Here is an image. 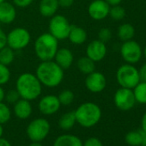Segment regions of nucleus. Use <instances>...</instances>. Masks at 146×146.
I'll use <instances>...</instances> for the list:
<instances>
[{"label": "nucleus", "instance_id": "cd10ccee", "mask_svg": "<svg viewBox=\"0 0 146 146\" xmlns=\"http://www.w3.org/2000/svg\"><path fill=\"white\" fill-rule=\"evenodd\" d=\"M108 16H110V17L115 21H120L124 19V17H125V11L119 5H114V6L110 7Z\"/></svg>", "mask_w": 146, "mask_h": 146}, {"label": "nucleus", "instance_id": "7c9ffc66", "mask_svg": "<svg viewBox=\"0 0 146 146\" xmlns=\"http://www.w3.org/2000/svg\"><path fill=\"white\" fill-rule=\"evenodd\" d=\"M20 98V95L17 90H11L7 93H5V100L11 104H15Z\"/></svg>", "mask_w": 146, "mask_h": 146}, {"label": "nucleus", "instance_id": "a18cd8bd", "mask_svg": "<svg viewBox=\"0 0 146 146\" xmlns=\"http://www.w3.org/2000/svg\"><path fill=\"white\" fill-rule=\"evenodd\" d=\"M143 54L144 58H146V45L144 46V48H143Z\"/></svg>", "mask_w": 146, "mask_h": 146}, {"label": "nucleus", "instance_id": "dca6fc26", "mask_svg": "<svg viewBox=\"0 0 146 146\" xmlns=\"http://www.w3.org/2000/svg\"><path fill=\"white\" fill-rule=\"evenodd\" d=\"M13 4L3 2L0 5V23L3 24L12 23L17 17V10Z\"/></svg>", "mask_w": 146, "mask_h": 146}, {"label": "nucleus", "instance_id": "58836bf2", "mask_svg": "<svg viewBox=\"0 0 146 146\" xmlns=\"http://www.w3.org/2000/svg\"><path fill=\"white\" fill-rule=\"evenodd\" d=\"M104 1L107 2L110 6H114L119 5L122 2V0H104Z\"/></svg>", "mask_w": 146, "mask_h": 146}, {"label": "nucleus", "instance_id": "473e14b6", "mask_svg": "<svg viewBox=\"0 0 146 146\" xmlns=\"http://www.w3.org/2000/svg\"><path fill=\"white\" fill-rule=\"evenodd\" d=\"M13 5L18 8H26L31 5L34 2V0H12Z\"/></svg>", "mask_w": 146, "mask_h": 146}, {"label": "nucleus", "instance_id": "72a5a7b5", "mask_svg": "<svg viewBox=\"0 0 146 146\" xmlns=\"http://www.w3.org/2000/svg\"><path fill=\"white\" fill-rule=\"evenodd\" d=\"M84 146H103V145L100 139L96 137H90L84 142Z\"/></svg>", "mask_w": 146, "mask_h": 146}, {"label": "nucleus", "instance_id": "423d86ee", "mask_svg": "<svg viewBox=\"0 0 146 146\" xmlns=\"http://www.w3.org/2000/svg\"><path fill=\"white\" fill-rule=\"evenodd\" d=\"M71 26L68 19L62 15H54L51 17L48 29L49 32L58 40H65L68 38Z\"/></svg>", "mask_w": 146, "mask_h": 146}, {"label": "nucleus", "instance_id": "aec40b11", "mask_svg": "<svg viewBox=\"0 0 146 146\" xmlns=\"http://www.w3.org/2000/svg\"><path fill=\"white\" fill-rule=\"evenodd\" d=\"M53 146H84L82 140L74 135H61L56 138Z\"/></svg>", "mask_w": 146, "mask_h": 146}, {"label": "nucleus", "instance_id": "f03ea898", "mask_svg": "<svg viewBox=\"0 0 146 146\" xmlns=\"http://www.w3.org/2000/svg\"><path fill=\"white\" fill-rule=\"evenodd\" d=\"M16 90L20 97L28 101L37 99L42 91V84L33 73L25 72L21 74L16 83Z\"/></svg>", "mask_w": 146, "mask_h": 146}, {"label": "nucleus", "instance_id": "2eb2a0df", "mask_svg": "<svg viewBox=\"0 0 146 146\" xmlns=\"http://www.w3.org/2000/svg\"><path fill=\"white\" fill-rule=\"evenodd\" d=\"M53 59L63 70H66L72 65L74 61V55L70 49L62 47L58 49Z\"/></svg>", "mask_w": 146, "mask_h": 146}, {"label": "nucleus", "instance_id": "7ed1b4c3", "mask_svg": "<svg viewBox=\"0 0 146 146\" xmlns=\"http://www.w3.org/2000/svg\"><path fill=\"white\" fill-rule=\"evenodd\" d=\"M35 52L40 61L52 60L58 49V40L50 33L41 34L35 42Z\"/></svg>", "mask_w": 146, "mask_h": 146}, {"label": "nucleus", "instance_id": "4c0bfd02", "mask_svg": "<svg viewBox=\"0 0 146 146\" xmlns=\"http://www.w3.org/2000/svg\"><path fill=\"white\" fill-rule=\"evenodd\" d=\"M141 125H142V131L146 134V113H144V114L142 117Z\"/></svg>", "mask_w": 146, "mask_h": 146}, {"label": "nucleus", "instance_id": "2f4dec72", "mask_svg": "<svg viewBox=\"0 0 146 146\" xmlns=\"http://www.w3.org/2000/svg\"><path fill=\"white\" fill-rule=\"evenodd\" d=\"M112 38V31L108 28H102L98 32V40L107 43Z\"/></svg>", "mask_w": 146, "mask_h": 146}, {"label": "nucleus", "instance_id": "79ce46f5", "mask_svg": "<svg viewBox=\"0 0 146 146\" xmlns=\"http://www.w3.org/2000/svg\"><path fill=\"white\" fill-rule=\"evenodd\" d=\"M29 146H43L40 142H33Z\"/></svg>", "mask_w": 146, "mask_h": 146}, {"label": "nucleus", "instance_id": "4468645a", "mask_svg": "<svg viewBox=\"0 0 146 146\" xmlns=\"http://www.w3.org/2000/svg\"><path fill=\"white\" fill-rule=\"evenodd\" d=\"M61 104L58 101V96L54 95H47L43 96L38 104L39 110L45 115H52L57 113Z\"/></svg>", "mask_w": 146, "mask_h": 146}, {"label": "nucleus", "instance_id": "5701e85b", "mask_svg": "<svg viewBox=\"0 0 146 146\" xmlns=\"http://www.w3.org/2000/svg\"><path fill=\"white\" fill-rule=\"evenodd\" d=\"M76 122H77V120H76L75 112L71 111V112L65 113L64 114H63L60 117V119L58 120V125L61 129L68 131L74 126Z\"/></svg>", "mask_w": 146, "mask_h": 146}, {"label": "nucleus", "instance_id": "f257e3e1", "mask_svg": "<svg viewBox=\"0 0 146 146\" xmlns=\"http://www.w3.org/2000/svg\"><path fill=\"white\" fill-rule=\"evenodd\" d=\"M35 76L47 88L58 87L64 79V70L52 60L41 61L37 66Z\"/></svg>", "mask_w": 146, "mask_h": 146}, {"label": "nucleus", "instance_id": "4be33fe9", "mask_svg": "<svg viewBox=\"0 0 146 146\" xmlns=\"http://www.w3.org/2000/svg\"><path fill=\"white\" fill-rule=\"evenodd\" d=\"M96 62H94L92 59L88 58L87 56L82 57L78 60L77 65L80 72L83 74L88 75L90 73L95 71L96 70Z\"/></svg>", "mask_w": 146, "mask_h": 146}, {"label": "nucleus", "instance_id": "9d476101", "mask_svg": "<svg viewBox=\"0 0 146 146\" xmlns=\"http://www.w3.org/2000/svg\"><path fill=\"white\" fill-rule=\"evenodd\" d=\"M113 102L115 106L119 110L121 111L131 110L136 103L133 90L131 89L120 87L119 90H116L114 94Z\"/></svg>", "mask_w": 146, "mask_h": 146}, {"label": "nucleus", "instance_id": "e433bc0d", "mask_svg": "<svg viewBox=\"0 0 146 146\" xmlns=\"http://www.w3.org/2000/svg\"><path fill=\"white\" fill-rule=\"evenodd\" d=\"M138 73H139V78H140V81L142 82H146V63H144L140 69L138 70Z\"/></svg>", "mask_w": 146, "mask_h": 146}, {"label": "nucleus", "instance_id": "c85d7f7f", "mask_svg": "<svg viewBox=\"0 0 146 146\" xmlns=\"http://www.w3.org/2000/svg\"><path fill=\"white\" fill-rule=\"evenodd\" d=\"M11 113L9 107L3 102H0V124L3 125L8 122L11 119Z\"/></svg>", "mask_w": 146, "mask_h": 146}, {"label": "nucleus", "instance_id": "ddd939ff", "mask_svg": "<svg viewBox=\"0 0 146 146\" xmlns=\"http://www.w3.org/2000/svg\"><path fill=\"white\" fill-rule=\"evenodd\" d=\"M107 46L106 43L100 40H94L90 42L86 47V56L92 59L94 62L102 61L107 55Z\"/></svg>", "mask_w": 146, "mask_h": 146}, {"label": "nucleus", "instance_id": "f8f14e48", "mask_svg": "<svg viewBox=\"0 0 146 146\" xmlns=\"http://www.w3.org/2000/svg\"><path fill=\"white\" fill-rule=\"evenodd\" d=\"M110 7L104 0H93L88 7V13L92 19L101 21L108 17Z\"/></svg>", "mask_w": 146, "mask_h": 146}, {"label": "nucleus", "instance_id": "6ab92c4d", "mask_svg": "<svg viewBox=\"0 0 146 146\" xmlns=\"http://www.w3.org/2000/svg\"><path fill=\"white\" fill-rule=\"evenodd\" d=\"M87 32L83 28L78 26H71L68 39L73 45H82L87 40Z\"/></svg>", "mask_w": 146, "mask_h": 146}, {"label": "nucleus", "instance_id": "20e7f679", "mask_svg": "<svg viewBox=\"0 0 146 146\" xmlns=\"http://www.w3.org/2000/svg\"><path fill=\"white\" fill-rule=\"evenodd\" d=\"M74 112L77 122L85 128L96 125L102 118V110L94 102H84Z\"/></svg>", "mask_w": 146, "mask_h": 146}, {"label": "nucleus", "instance_id": "412c9836", "mask_svg": "<svg viewBox=\"0 0 146 146\" xmlns=\"http://www.w3.org/2000/svg\"><path fill=\"white\" fill-rule=\"evenodd\" d=\"M117 35L122 41L132 40L133 36L135 35V29L130 23H123L118 28Z\"/></svg>", "mask_w": 146, "mask_h": 146}, {"label": "nucleus", "instance_id": "6e6552de", "mask_svg": "<svg viewBox=\"0 0 146 146\" xmlns=\"http://www.w3.org/2000/svg\"><path fill=\"white\" fill-rule=\"evenodd\" d=\"M50 131L49 122L43 118L32 120L27 127L28 137L33 142H40L46 137Z\"/></svg>", "mask_w": 146, "mask_h": 146}, {"label": "nucleus", "instance_id": "f704fd0d", "mask_svg": "<svg viewBox=\"0 0 146 146\" xmlns=\"http://www.w3.org/2000/svg\"><path fill=\"white\" fill-rule=\"evenodd\" d=\"M7 46V35L5 32L0 29V50Z\"/></svg>", "mask_w": 146, "mask_h": 146}, {"label": "nucleus", "instance_id": "39448f33", "mask_svg": "<svg viewBox=\"0 0 146 146\" xmlns=\"http://www.w3.org/2000/svg\"><path fill=\"white\" fill-rule=\"evenodd\" d=\"M116 79L120 87L133 90L140 82L138 70L133 64H123L117 70Z\"/></svg>", "mask_w": 146, "mask_h": 146}, {"label": "nucleus", "instance_id": "c03bdc74", "mask_svg": "<svg viewBox=\"0 0 146 146\" xmlns=\"http://www.w3.org/2000/svg\"><path fill=\"white\" fill-rule=\"evenodd\" d=\"M3 132H4V129H3V126H2V125L0 124V137H2V135H3Z\"/></svg>", "mask_w": 146, "mask_h": 146}, {"label": "nucleus", "instance_id": "0eeeda50", "mask_svg": "<svg viewBox=\"0 0 146 146\" xmlns=\"http://www.w3.org/2000/svg\"><path fill=\"white\" fill-rule=\"evenodd\" d=\"M31 40V35L24 28H16L7 35V46L14 51L25 48Z\"/></svg>", "mask_w": 146, "mask_h": 146}, {"label": "nucleus", "instance_id": "a19ab883", "mask_svg": "<svg viewBox=\"0 0 146 146\" xmlns=\"http://www.w3.org/2000/svg\"><path fill=\"white\" fill-rule=\"evenodd\" d=\"M5 90L3 89V87L1 85H0V102H2L5 100Z\"/></svg>", "mask_w": 146, "mask_h": 146}, {"label": "nucleus", "instance_id": "bb28decb", "mask_svg": "<svg viewBox=\"0 0 146 146\" xmlns=\"http://www.w3.org/2000/svg\"><path fill=\"white\" fill-rule=\"evenodd\" d=\"M74 93L70 90H64L60 94L58 95V98L61 105L64 106H68L72 103V102L74 101Z\"/></svg>", "mask_w": 146, "mask_h": 146}, {"label": "nucleus", "instance_id": "49530a36", "mask_svg": "<svg viewBox=\"0 0 146 146\" xmlns=\"http://www.w3.org/2000/svg\"><path fill=\"white\" fill-rule=\"evenodd\" d=\"M5 0H0V5H1V4H2L3 2H5Z\"/></svg>", "mask_w": 146, "mask_h": 146}, {"label": "nucleus", "instance_id": "b1692460", "mask_svg": "<svg viewBox=\"0 0 146 146\" xmlns=\"http://www.w3.org/2000/svg\"><path fill=\"white\" fill-rule=\"evenodd\" d=\"M145 133L141 131H132L128 132L125 137V141L127 144L131 146H139L141 145L143 137H145Z\"/></svg>", "mask_w": 146, "mask_h": 146}, {"label": "nucleus", "instance_id": "c9c22d12", "mask_svg": "<svg viewBox=\"0 0 146 146\" xmlns=\"http://www.w3.org/2000/svg\"><path fill=\"white\" fill-rule=\"evenodd\" d=\"M58 2L59 7L67 9V8H70L73 5L74 0H58Z\"/></svg>", "mask_w": 146, "mask_h": 146}, {"label": "nucleus", "instance_id": "ea45409f", "mask_svg": "<svg viewBox=\"0 0 146 146\" xmlns=\"http://www.w3.org/2000/svg\"><path fill=\"white\" fill-rule=\"evenodd\" d=\"M0 146H11V144L7 139L3 138L1 137H0Z\"/></svg>", "mask_w": 146, "mask_h": 146}, {"label": "nucleus", "instance_id": "f3484780", "mask_svg": "<svg viewBox=\"0 0 146 146\" xmlns=\"http://www.w3.org/2000/svg\"><path fill=\"white\" fill-rule=\"evenodd\" d=\"M14 105V113L17 118L25 119L31 115L33 108L29 101L20 98Z\"/></svg>", "mask_w": 146, "mask_h": 146}, {"label": "nucleus", "instance_id": "c756f323", "mask_svg": "<svg viewBox=\"0 0 146 146\" xmlns=\"http://www.w3.org/2000/svg\"><path fill=\"white\" fill-rule=\"evenodd\" d=\"M11 79V71L8 66L0 63V85L6 84Z\"/></svg>", "mask_w": 146, "mask_h": 146}, {"label": "nucleus", "instance_id": "393cba45", "mask_svg": "<svg viewBox=\"0 0 146 146\" xmlns=\"http://www.w3.org/2000/svg\"><path fill=\"white\" fill-rule=\"evenodd\" d=\"M132 90L136 102L140 104H146V82L140 81Z\"/></svg>", "mask_w": 146, "mask_h": 146}, {"label": "nucleus", "instance_id": "a878e982", "mask_svg": "<svg viewBox=\"0 0 146 146\" xmlns=\"http://www.w3.org/2000/svg\"><path fill=\"white\" fill-rule=\"evenodd\" d=\"M15 59V51L6 46L0 50V63L9 66Z\"/></svg>", "mask_w": 146, "mask_h": 146}, {"label": "nucleus", "instance_id": "1a4fd4ad", "mask_svg": "<svg viewBox=\"0 0 146 146\" xmlns=\"http://www.w3.org/2000/svg\"><path fill=\"white\" fill-rule=\"evenodd\" d=\"M120 54L122 58L131 64L137 63L143 55V50L140 45L133 40L124 41L120 47Z\"/></svg>", "mask_w": 146, "mask_h": 146}, {"label": "nucleus", "instance_id": "9b49d317", "mask_svg": "<svg viewBox=\"0 0 146 146\" xmlns=\"http://www.w3.org/2000/svg\"><path fill=\"white\" fill-rule=\"evenodd\" d=\"M85 86L87 90L92 93H100L103 91L107 86L106 77L102 72L95 70L87 75L85 79Z\"/></svg>", "mask_w": 146, "mask_h": 146}, {"label": "nucleus", "instance_id": "37998d69", "mask_svg": "<svg viewBox=\"0 0 146 146\" xmlns=\"http://www.w3.org/2000/svg\"><path fill=\"white\" fill-rule=\"evenodd\" d=\"M141 146H146V135H145V137L143 139V142L141 143Z\"/></svg>", "mask_w": 146, "mask_h": 146}, {"label": "nucleus", "instance_id": "a211bd4d", "mask_svg": "<svg viewBox=\"0 0 146 146\" xmlns=\"http://www.w3.org/2000/svg\"><path fill=\"white\" fill-rule=\"evenodd\" d=\"M59 8L58 0H40L39 12L44 17H52L56 15Z\"/></svg>", "mask_w": 146, "mask_h": 146}]
</instances>
